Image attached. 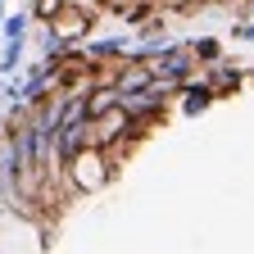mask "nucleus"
<instances>
[{
    "instance_id": "nucleus-11",
    "label": "nucleus",
    "mask_w": 254,
    "mask_h": 254,
    "mask_svg": "<svg viewBox=\"0 0 254 254\" xmlns=\"http://www.w3.org/2000/svg\"><path fill=\"white\" fill-rule=\"evenodd\" d=\"M64 5H68V0H37V9H32V18H41V23H55Z\"/></svg>"
},
{
    "instance_id": "nucleus-5",
    "label": "nucleus",
    "mask_w": 254,
    "mask_h": 254,
    "mask_svg": "<svg viewBox=\"0 0 254 254\" xmlns=\"http://www.w3.org/2000/svg\"><path fill=\"white\" fill-rule=\"evenodd\" d=\"M241 68H232V64H213V73L204 77V86L213 91V95H232V91H241Z\"/></svg>"
},
{
    "instance_id": "nucleus-3",
    "label": "nucleus",
    "mask_w": 254,
    "mask_h": 254,
    "mask_svg": "<svg viewBox=\"0 0 254 254\" xmlns=\"http://www.w3.org/2000/svg\"><path fill=\"white\" fill-rule=\"evenodd\" d=\"M154 73H150V64H136V59H123V68L109 77L114 82V91L118 95H132V91H145V82H150Z\"/></svg>"
},
{
    "instance_id": "nucleus-4",
    "label": "nucleus",
    "mask_w": 254,
    "mask_h": 254,
    "mask_svg": "<svg viewBox=\"0 0 254 254\" xmlns=\"http://www.w3.org/2000/svg\"><path fill=\"white\" fill-rule=\"evenodd\" d=\"M182 91H186V100H182V114H186V118H200V114H204V109H209V105L218 100V95H213V91H209L204 82H195V77H190V82H186Z\"/></svg>"
},
{
    "instance_id": "nucleus-12",
    "label": "nucleus",
    "mask_w": 254,
    "mask_h": 254,
    "mask_svg": "<svg viewBox=\"0 0 254 254\" xmlns=\"http://www.w3.org/2000/svg\"><path fill=\"white\" fill-rule=\"evenodd\" d=\"M232 37H236V41H250V46H254V18H250V23H232Z\"/></svg>"
},
{
    "instance_id": "nucleus-10",
    "label": "nucleus",
    "mask_w": 254,
    "mask_h": 254,
    "mask_svg": "<svg viewBox=\"0 0 254 254\" xmlns=\"http://www.w3.org/2000/svg\"><path fill=\"white\" fill-rule=\"evenodd\" d=\"M37 50H41V59H50V55H59V50H64V41H59V32H55L50 23L41 27V37H37Z\"/></svg>"
},
{
    "instance_id": "nucleus-7",
    "label": "nucleus",
    "mask_w": 254,
    "mask_h": 254,
    "mask_svg": "<svg viewBox=\"0 0 254 254\" xmlns=\"http://www.w3.org/2000/svg\"><path fill=\"white\" fill-rule=\"evenodd\" d=\"M190 46V59L195 64H204V68H213V64H222V46L213 41V37H200V41H186Z\"/></svg>"
},
{
    "instance_id": "nucleus-6",
    "label": "nucleus",
    "mask_w": 254,
    "mask_h": 254,
    "mask_svg": "<svg viewBox=\"0 0 254 254\" xmlns=\"http://www.w3.org/2000/svg\"><path fill=\"white\" fill-rule=\"evenodd\" d=\"M82 55H86L91 64H100V59H118V55H132V41H127V37H105V41H91Z\"/></svg>"
},
{
    "instance_id": "nucleus-1",
    "label": "nucleus",
    "mask_w": 254,
    "mask_h": 254,
    "mask_svg": "<svg viewBox=\"0 0 254 254\" xmlns=\"http://www.w3.org/2000/svg\"><path fill=\"white\" fill-rule=\"evenodd\" d=\"M64 173H68V182H73L77 195H91V190H100V186L114 177V164H109V154H105V150L86 145V150L73 154V164L64 168Z\"/></svg>"
},
{
    "instance_id": "nucleus-2",
    "label": "nucleus",
    "mask_w": 254,
    "mask_h": 254,
    "mask_svg": "<svg viewBox=\"0 0 254 254\" xmlns=\"http://www.w3.org/2000/svg\"><path fill=\"white\" fill-rule=\"evenodd\" d=\"M150 73L154 77H164V82H173L177 91L195 77V59H190V46H177V41H168L164 50H159L154 59H150Z\"/></svg>"
},
{
    "instance_id": "nucleus-13",
    "label": "nucleus",
    "mask_w": 254,
    "mask_h": 254,
    "mask_svg": "<svg viewBox=\"0 0 254 254\" xmlns=\"http://www.w3.org/2000/svg\"><path fill=\"white\" fill-rule=\"evenodd\" d=\"M164 5H173V9H182V5H190V0H164Z\"/></svg>"
},
{
    "instance_id": "nucleus-8",
    "label": "nucleus",
    "mask_w": 254,
    "mask_h": 254,
    "mask_svg": "<svg viewBox=\"0 0 254 254\" xmlns=\"http://www.w3.org/2000/svg\"><path fill=\"white\" fill-rule=\"evenodd\" d=\"M23 46L27 41H5V50H0V73H5V77H14L23 68Z\"/></svg>"
},
{
    "instance_id": "nucleus-14",
    "label": "nucleus",
    "mask_w": 254,
    "mask_h": 254,
    "mask_svg": "<svg viewBox=\"0 0 254 254\" xmlns=\"http://www.w3.org/2000/svg\"><path fill=\"white\" fill-rule=\"evenodd\" d=\"M5 14H9V5H5V0H0V23H5Z\"/></svg>"
},
{
    "instance_id": "nucleus-9",
    "label": "nucleus",
    "mask_w": 254,
    "mask_h": 254,
    "mask_svg": "<svg viewBox=\"0 0 254 254\" xmlns=\"http://www.w3.org/2000/svg\"><path fill=\"white\" fill-rule=\"evenodd\" d=\"M27 23H32V14H5V23H0V32H5V41H27Z\"/></svg>"
},
{
    "instance_id": "nucleus-15",
    "label": "nucleus",
    "mask_w": 254,
    "mask_h": 254,
    "mask_svg": "<svg viewBox=\"0 0 254 254\" xmlns=\"http://www.w3.org/2000/svg\"><path fill=\"white\" fill-rule=\"evenodd\" d=\"M0 213H5V204H0Z\"/></svg>"
}]
</instances>
